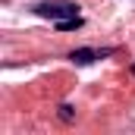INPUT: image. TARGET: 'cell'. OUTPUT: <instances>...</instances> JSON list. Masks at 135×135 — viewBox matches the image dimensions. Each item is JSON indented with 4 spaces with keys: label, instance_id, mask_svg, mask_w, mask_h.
<instances>
[{
    "label": "cell",
    "instance_id": "3957f363",
    "mask_svg": "<svg viewBox=\"0 0 135 135\" xmlns=\"http://www.w3.org/2000/svg\"><path fill=\"white\" fill-rule=\"evenodd\" d=\"M54 25H57V32H79V28L85 25V19L75 16V19H63V22H54Z\"/></svg>",
    "mask_w": 135,
    "mask_h": 135
},
{
    "label": "cell",
    "instance_id": "277c9868",
    "mask_svg": "<svg viewBox=\"0 0 135 135\" xmlns=\"http://www.w3.org/2000/svg\"><path fill=\"white\" fill-rule=\"evenodd\" d=\"M72 116H75V110H72L69 104H60V119H63V123H69Z\"/></svg>",
    "mask_w": 135,
    "mask_h": 135
},
{
    "label": "cell",
    "instance_id": "5b68a950",
    "mask_svg": "<svg viewBox=\"0 0 135 135\" xmlns=\"http://www.w3.org/2000/svg\"><path fill=\"white\" fill-rule=\"evenodd\" d=\"M132 75H135V63H132Z\"/></svg>",
    "mask_w": 135,
    "mask_h": 135
},
{
    "label": "cell",
    "instance_id": "7a4b0ae2",
    "mask_svg": "<svg viewBox=\"0 0 135 135\" xmlns=\"http://www.w3.org/2000/svg\"><path fill=\"white\" fill-rule=\"evenodd\" d=\"M110 54H113V47H101V50H94V47H75V50L69 54V60H72V63H82V66H88V63L104 60V57H110Z\"/></svg>",
    "mask_w": 135,
    "mask_h": 135
},
{
    "label": "cell",
    "instance_id": "6da1fadb",
    "mask_svg": "<svg viewBox=\"0 0 135 135\" xmlns=\"http://www.w3.org/2000/svg\"><path fill=\"white\" fill-rule=\"evenodd\" d=\"M35 13L41 19H50V22H63V19H75L79 16V3H69V0H44L35 6Z\"/></svg>",
    "mask_w": 135,
    "mask_h": 135
}]
</instances>
